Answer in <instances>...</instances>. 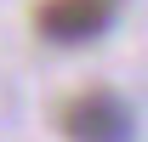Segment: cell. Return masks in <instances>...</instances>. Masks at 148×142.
<instances>
[{
	"label": "cell",
	"mask_w": 148,
	"mask_h": 142,
	"mask_svg": "<svg viewBox=\"0 0 148 142\" xmlns=\"http://www.w3.org/2000/svg\"><path fill=\"white\" fill-rule=\"evenodd\" d=\"M63 131L74 142H125L131 137V114L114 91H80L63 108Z\"/></svg>",
	"instance_id": "obj_1"
},
{
	"label": "cell",
	"mask_w": 148,
	"mask_h": 142,
	"mask_svg": "<svg viewBox=\"0 0 148 142\" xmlns=\"http://www.w3.org/2000/svg\"><path fill=\"white\" fill-rule=\"evenodd\" d=\"M40 29L63 46H80V40H97L114 17V0H40Z\"/></svg>",
	"instance_id": "obj_2"
}]
</instances>
